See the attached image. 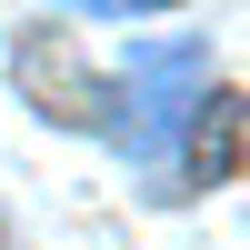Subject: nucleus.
<instances>
[{"instance_id": "nucleus-1", "label": "nucleus", "mask_w": 250, "mask_h": 250, "mask_svg": "<svg viewBox=\"0 0 250 250\" xmlns=\"http://www.w3.org/2000/svg\"><path fill=\"white\" fill-rule=\"evenodd\" d=\"M100 10H170V0H100Z\"/></svg>"}]
</instances>
